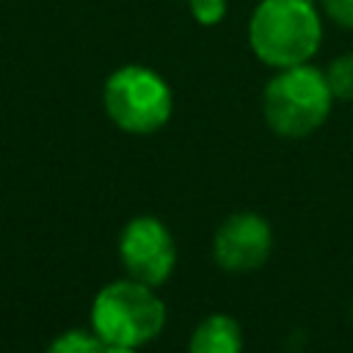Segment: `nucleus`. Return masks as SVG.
I'll return each instance as SVG.
<instances>
[{"mask_svg": "<svg viewBox=\"0 0 353 353\" xmlns=\"http://www.w3.org/2000/svg\"><path fill=\"white\" fill-rule=\"evenodd\" d=\"M245 39L254 58L270 69L309 63L323 47V11L314 0H259Z\"/></svg>", "mask_w": 353, "mask_h": 353, "instance_id": "obj_1", "label": "nucleus"}, {"mask_svg": "<svg viewBox=\"0 0 353 353\" xmlns=\"http://www.w3.org/2000/svg\"><path fill=\"white\" fill-rule=\"evenodd\" d=\"M334 94L325 80V69L309 63L273 69V77L262 88V119L279 138H309L331 116Z\"/></svg>", "mask_w": 353, "mask_h": 353, "instance_id": "obj_2", "label": "nucleus"}, {"mask_svg": "<svg viewBox=\"0 0 353 353\" xmlns=\"http://www.w3.org/2000/svg\"><path fill=\"white\" fill-rule=\"evenodd\" d=\"M168 320L165 301L157 295V287H149L135 279H116L105 284L88 312L91 331L105 345H130L143 347L154 342Z\"/></svg>", "mask_w": 353, "mask_h": 353, "instance_id": "obj_3", "label": "nucleus"}, {"mask_svg": "<svg viewBox=\"0 0 353 353\" xmlns=\"http://www.w3.org/2000/svg\"><path fill=\"white\" fill-rule=\"evenodd\" d=\"M102 108L113 127L127 135H154L174 113L168 80L143 63H124L102 83Z\"/></svg>", "mask_w": 353, "mask_h": 353, "instance_id": "obj_4", "label": "nucleus"}, {"mask_svg": "<svg viewBox=\"0 0 353 353\" xmlns=\"http://www.w3.org/2000/svg\"><path fill=\"white\" fill-rule=\"evenodd\" d=\"M119 259L124 273L149 287H160L176 268V243L157 215H135L119 232Z\"/></svg>", "mask_w": 353, "mask_h": 353, "instance_id": "obj_5", "label": "nucleus"}, {"mask_svg": "<svg viewBox=\"0 0 353 353\" xmlns=\"http://www.w3.org/2000/svg\"><path fill=\"white\" fill-rule=\"evenodd\" d=\"M273 254V226L254 210L226 215L212 234V259L226 273H254Z\"/></svg>", "mask_w": 353, "mask_h": 353, "instance_id": "obj_6", "label": "nucleus"}, {"mask_svg": "<svg viewBox=\"0 0 353 353\" xmlns=\"http://www.w3.org/2000/svg\"><path fill=\"white\" fill-rule=\"evenodd\" d=\"M188 353H243V328L232 314L215 312L196 323Z\"/></svg>", "mask_w": 353, "mask_h": 353, "instance_id": "obj_7", "label": "nucleus"}, {"mask_svg": "<svg viewBox=\"0 0 353 353\" xmlns=\"http://www.w3.org/2000/svg\"><path fill=\"white\" fill-rule=\"evenodd\" d=\"M44 353H105V342L91 328H66L44 347Z\"/></svg>", "mask_w": 353, "mask_h": 353, "instance_id": "obj_8", "label": "nucleus"}, {"mask_svg": "<svg viewBox=\"0 0 353 353\" xmlns=\"http://www.w3.org/2000/svg\"><path fill=\"white\" fill-rule=\"evenodd\" d=\"M325 80L336 102H353V50L331 58L325 66Z\"/></svg>", "mask_w": 353, "mask_h": 353, "instance_id": "obj_9", "label": "nucleus"}, {"mask_svg": "<svg viewBox=\"0 0 353 353\" xmlns=\"http://www.w3.org/2000/svg\"><path fill=\"white\" fill-rule=\"evenodd\" d=\"M188 11L199 25L215 28V25H221L226 19L229 0H188Z\"/></svg>", "mask_w": 353, "mask_h": 353, "instance_id": "obj_10", "label": "nucleus"}, {"mask_svg": "<svg viewBox=\"0 0 353 353\" xmlns=\"http://www.w3.org/2000/svg\"><path fill=\"white\" fill-rule=\"evenodd\" d=\"M320 8L336 28L353 30V0H320Z\"/></svg>", "mask_w": 353, "mask_h": 353, "instance_id": "obj_11", "label": "nucleus"}, {"mask_svg": "<svg viewBox=\"0 0 353 353\" xmlns=\"http://www.w3.org/2000/svg\"><path fill=\"white\" fill-rule=\"evenodd\" d=\"M105 353H138V347H130V345H105Z\"/></svg>", "mask_w": 353, "mask_h": 353, "instance_id": "obj_12", "label": "nucleus"}, {"mask_svg": "<svg viewBox=\"0 0 353 353\" xmlns=\"http://www.w3.org/2000/svg\"><path fill=\"white\" fill-rule=\"evenodd\" d=\"M350 317H353V303H350Z\"/></svg>", "mask_w": 353, "mask_h": 353, "instance_id": "obj_13", "label": "nucleus"}]
</instances>
